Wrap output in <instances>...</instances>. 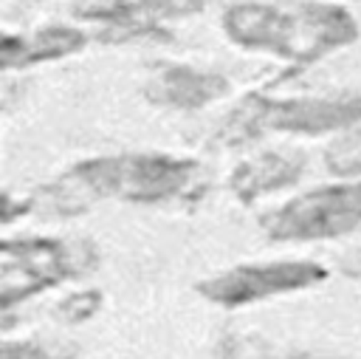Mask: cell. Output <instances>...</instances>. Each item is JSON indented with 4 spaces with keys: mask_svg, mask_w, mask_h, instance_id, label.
Masks as SVG:
<instances>
[{
    "mask_svg": "<svg viewBox=\"0 0 361 359\" xmlns=\"http://www.w3.org/2000/svg\"><path fill=\"white\" fill-rule=\"evenodd\" d=\"M228 93V79L192 65H164L147 82V96L155 105L175 110H200Z\"/></svg>",
    "mask_w": 361,
    "mask_h": 359,
    "instance_id": "8",
    "label": "cell"
},
{
    "mask_svg": "<svg viewBox=\"0 0 361 359\" xmlns=\"http://www.w3.org/2000/svg\"><path fill=\"white\" fill-rule=\"evenodd\" d=\"M82 266L79 252L54 237L0 240V308L8 311L25 297L76 277Z\"/></svg>",
    "mask_w": 361,
    "mask_h": 359,
    "instance_id": "5",
    "label": "cell"
},
{
    "mask_svg": "<svg viewBox=\"0 0 361 359\" xmlns=\"http://www.w3.org/2000/svg\"><path fill=\"white\" fill-rule=\"evenodd\" d=\"M302 170H305L302 155L290 158V155H282V153H262L257 158L243 161L231 172L228 184H231V192L240 201L251 204L259 195H268V192H276V189H285V187L296 184Z\"/></svg>",
    "mask_w": 361,
    "mask_h": 359,
    "instance_id": "10",
    "label": "cell"
},
{
    "mask_svg": "<svg viewBox=\"0 0 361 359\" xmlns=\"http://www.w3.org/2000/svg\"><path fill=\"white\" fill-rule=\"evenodd\" d=\"M209 0H76L73 14L90 23L110 25L118 37H138L158 31L161 23L192 17Z\"/></svg>",
    "mask_w": 361,
    "mask_h": 359,
    "instance_id": "7",
    "label": "cell"
},
{
    "mask_svg": "<svg viewBox=\"0 0 361 359\" xmlns=\"http://www.w3.org/2000/svg\"><path fill=\"white\" fill-rule=\"evenodd\" d=\"M324 164L338 178H358L361 175V127H350L341 133L324 153Z\"/></svg>",
    "mask_w": 361,
    "mask_h": 359,
    "instance_id": "11",
    "label": "cell"
},
{
    "mask_svg": "<svg viewBox=\"0 0 361 359\" xmlns=\"http://www.w3.org/2000/svg\"><path fill=\"white\" fill-rule=\"evenodd\" d=\"M327 271L319 263L310 260H274V263H245L234 266L228 271H220L203 283H197V291L226 308L257 302L274 294L302 291L316 283H322Z\"/></svg>",
    "mask_w": 361,
    "mask_h": 359,
    "instance_id": "6",
    "label": "cell"
},
{
    "mask_svg": "<svg viewBox=\"0 0 361 359\" xmlns=\"http://www.w3.org/2000/svg\"><path fill=\"white\" fill-rule=\"evenodd\" d=\"M0 359H68L31 339H0Z\"/></svg>",
    "mask_w": 361,
    "mask_h": 359,
    "instance_id": "12",
    "label": "cell"
},
{
    "mask_svg": "<svg viewBox=\"0 0 361 359\" xmlns=\"http://www.w3.org/2000/svg\"><path fill=\"white\" fill-rule=\"evenodd\" d=\"M358 122H361V96H333V99L248 96L228 119L223 136L228 141H245L251 136H259L262 130L316 136L330 130H350Z\"/></svg>",
    "mask_w": 361,
    "mask_h": 359,
    "instance_id": "3",
    "label": "cell"
},
{
    "mask_svg": "<svg viewBox=\"0 0 361 359\" xmlns=\"http://www.w3.org/2000/svg\"><path fill=\"white\" fill-rule=\"evenodd\" d=\"M200 178L195 158H175L166 153H121L79 161L62 175L56 187V204L65 212L79 209L87 201L118 198L130 204H161L186 195Z\"/></svg>",
    "mask_w": 361,
    "mask_h": 359,
    "instance_id": "2",
    "label": "cell"
},
{
    "mask_svg": "<svg viewBox=\"0 0 361 359\" xmlns=\"http://www.w3.org/2000/svg\"><path fill=\"white\" fill-rule=\"evenodd\" d=\"M271 240H330L361 232V181L310 189L262 218Z\"/></svg>",
    "mask_w": 361,
    "mask_h": 359,
    "instance_id": "4",
    "label": "cell"
},
{
    "mask_svg": "<svg viewBox=\"0 0 361 359\" xmlns=\"http://www.w3.org/2000/svg\"><path fill=\"white\" fill-rule=\"evenodd\" d=\"M228 40L293 65H313L358 40L355 17L338 3H234L223 14Z\"/></svg>",
    "mask_w": 361,
    "mask_h": 359,
    "instance_id": "1",
    "label": "cell"
},
{
    "mask_svg": "<svg viewBox=\"0 0 361 359\" xmlns=\"http://www.w3.org/2000/svg\"><path fill=\"white\" fill-rule=\"evenodd\" d=\"M96 305H99V294H73V297L65 300L62 311H65L68 319H82V317L93 314Z\"/></svg>",
    "mask_w": 361,
    "mask_h": 359,
    "instance_id": "13",
    "label": "cell"
},
{
    "mask_svg": "<svg viewBox=\"0 0 361 359\" xmlns=\"http://www.w3.org/2000/svg\"><path fill=\"white\" fill-rule=\"evenodd\" d=\"M87 37L71 25H48L34 34H6L0 31V71L31 68L39 62L62 59L82 51Z\"/></svg>",
    "mask_w": 361,
    "mask_h": 359,
    "instance_id": "9",
    "label": "cell"
},
{
    "mask_svg": "<svg viewBox=\"0 0 361 359\" xmlns=\"http://www.w3.org/2000/svg\"><path fill=\"white\" fill-rule=\"evenodd\" d=\"M6 322H8V317H6V311H3V308H0V328H3V325H6Z\"/></svg>",
    "mask_w": 361,
    "mask_h": 359,
    "instance_id": "14",
    "label": "cell"
},
{
    "mask_svg": "<svg viewBox=\"0 0 361 359\" xmlns=\"http://www.w3.org/2000/svg\"><path fill=\"white\" fill-rule=\"evenodd\" d=\"M293 359V356H290ZM296 359H333V356H296Z\"/></svg>",
    "mask_w": 361,
    "mask_h": 359,
    "instance_id": "15",
    "label": "cell"
}]
</instances>
